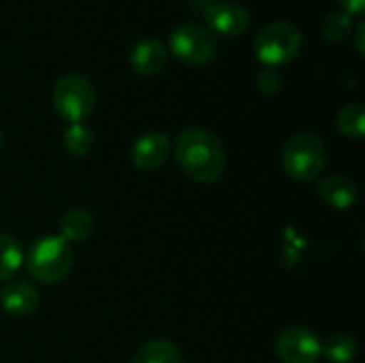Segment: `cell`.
<instances>
[{"label": "cell", "mask_w": 365, "mask_h": 363, "mask_svg": "<svg viewBox=\"0 0 365 363\" xmlns=\"http://www.w3.org/2000/svg\"><path fill=\"white\" fill-rule=\"evenodd\" d=\"M175 158L182 171L197 182H216L227 165L220 139L201 126H188L178 135Z\"/></svg>", "instance_id": "cell-1"}, {"label": "cell", "mask_w": 365, "mask_h": 363, "mask_svg": "<svg viewBox=\"0 0 365 363\" xmlns=\"http://www.w3.org/2000/svg\"><path fill=\"white\" fill-rule=\"evenodd\" d=\"M73 267V250L60 235H45L36 240L26 257L28 274L43 285L60 282Z\"/></svg>", "instance_id": "cell-2"}, {"label": "cell", "mask_w": 365, "mask_h": 363, "mask_svg": "<svg viewBox=\"0 0 365 363\" xmlns=\"http://www.w3.org/2000/svg\"><path fill=\"white\" fill-rule=\"evenodd\" d=\"M327 160L321 137L312 133L293 135L282 150V167L289 178L297 182H312L321 175Z\"/></svg>", "instance_id": "cell-3"}, {"label": "cell", "mask_w": 365, "mask_h": 363, "mask_svg": "<svg viewBox=\"0 0 365 363\" xmlns=\"http://www.w3.org/2000/svg\"><path fill=\"white\" fill-rule=\"evenodd\" d=\"M96 92L92 81L81 73H68L53 86V109L68 124L83 122L94 109Z\"/></svg>", "instance_id": "cell-4"}, {"label": "cell", "mask_w": 365, "mask_h": 363, "mask_svg": "<svg viewBox=\"0 0 365 363\" xmlns=\"http://www.w3.org/2000/svg\"><path fill=\"white\" fill-rule=\"evenodd\" d=\"M302 49V32L289 21L267 24L255 41V53L267 68L289 64Z\"/></svg>", "instance_id": "cell-5"}, {"label": "cell", "mask_w": 365, "mask_h": 363, "mask_svg": "<svg viewBox=\"0 0 365 363\" xmlns=\"http://www.w3.org/2000/svg\"><path fill=\"white\" fill-rule=\"evenodd\" d=\"M169 49L180 62L188 66H203L214 60L218 51V43L210 28L188 21L171 32Z\"/></svg>", "instance_id": "cell-6"}, {"label": "cell", "mask_w": 365, "mask_h": 363, "mask_svg": "<svg viewBox=\"0 0 365 363\" xmlns=\"http://www.w3.org/2000/svg\"><path fill=\"white\" fill-rule=\"evenodd\" d=\"M276 353L284 363H317L321 357V340L308 327L293 325L278 336Z\"/></svg>", "instance_id": "cell-7"}, {"label": "cell", "mask_w": 365, "mask_h": 363, "mask_svg": "<svg viewBox=\"0 0 365 363\" xmlns=\"http://www.w3.org/2000/svg\"><path fill=\"white\" fill-rule=\"evenodd\" d=\"M171 152V139L167 133H145L141 135L130 152L133 165L141 171H154L160 165H165L167 156Z\"/></svg>", "instance_id": "cell-8"}, {"label": "cell", "mask_w": 365, "mask_h": 363, "mask_svg": "<svg viewBox=\"0 0 365 363\" xmlns=\"http://www.w3.org/2000/svg\"><path fill=\"white\" fill-rule=\"evenodd\" d=\"M205 19L214 32L225 34V36H240L250 26V13L246 11V6L235 4V2L212 4L205 11Z\"/></svg>", "instance_id": "cell-9"}, {"label": "cell", "mask_w": 365, "mask_h": 363, "mask_svg": "<svg viewBox=\"0 0 365 363\" xmlns=\"http://www.w3.org/2000/svg\"><path fill=\"white\" fill-rule=\"evenodd\" d=\"M0 304L6 312L24 317V315H32L38 308L41 297L36 289L26 282H9L0 291Z\"/></svg>", "instance_id": "cell-10"}, {"label": "cell", "mask_w": 365, "mask_h": 363, "mask_svg": "<svg viewBox=\"0 0 365 363\" xmlns=\"http://www.w3.org/2000/svg\"><path fill=\"white\" fill-rule=\"evenodd\" d=\"M167 47L156 41V39H148L135 45L133 53H130V64L139 75H154L160 68H165L167 64Z\"/></svg>", "instance_id": "cell-11"}, {"label": "cell", "mask_w": 365, "mask_h": 363, "mask_svg": "<svg viewBox=\"0 0 365 363\" xmlns=\"http://www.w3.org/2000/svg\"><path fill=\"white\" fill-rule=\"evenodd\" d=\"M319 195L336 210H351L357 201V186L344 175H329L319 184Z\"/></svg>", "instance_id": "cell-12"}, {"label": "cell", "mask_w": 365, "mask_h": 363, "mask_svg": "<svg viewBox=\"0 0 365 363\" xmlns=\"http://www.w3.org/2000/svg\"><path fill=\"white\" fill-rule=\"evenodd\" d=\"M92 227H94L92 216L81 208H73L60 218V237L66 240L68 244L83 242L92 233Z\"/></svg>", "instance_id": "cell-13"}, {"label": "cell", "mask_w": 365, "mask_h": 363, "mask_svg": "<svg viewBox=\"0 0 365 363\" xmlns=\"http://www.w3.org/2000/svg\"><path fill=\"white\" fill-rule=\"evenodd\" d=\"M130 363H182L180 349L169 340H150L145 342L135 355Z\"/></svg>", "instance_id": "cell-14"}, {"label": "cell", "mask_w": 365, "mask_h": 363, "mask_svg": "<svg viewBox=\"0 0 365 363\" xmlns=\"http://www.w3.org/2000/svg\"><path fill=\"white\" fill-rule=\"evenodd\" d=\"M24 265V250L19 242L0 233V280H11Z\"/></svg>", "instance_id": "cell-15"}, {"label": "cell", "mask_w": 365, "mask_h": 363, "mask_svg": "<svg viewBox=\"0 0 365 363\" xmlns=\"http://www.w3.org/2000/svg\"><path fill=\"white\" fill-rule=\"evenodd\" d=\"M338 131L349 139H361L365 135V107L364 103H349L340 109L336 118Z\"/></svg>", "instance_id": "cell-16"}, {"label": "cell", "mask_w": 365, "mask_h": 363, "mask_svg": "<svg viewBox=\"0 0 365 363\" xmlns=\"http://www.w3.org/2000/svg\"><path fill=\"white\" fill-rule=\"evenodd\" d=\"M321 355L331 363H351L357 357V342L346 334H331L321 342Z\"/></svg>", "instance_id": "cell-17"}, {"label": "cell", "mask_w": 365, "mask_h": 363, "mask_svg": "<svg viewBox=\"0 0 365 363\" xmlns=\"http://www.w3.org/2000/svg\"><path fill=\"white\" fill-rule=\"evenodd\" d=\"M355 30V21L349 13L344 11H331L323 19V34L331 43H344Z\"/></svg>", "instance_id": "cell-18"}, {"label": "cell", "mask_w": 365, "mask_h": 363, "mask_svg": "<svg viewBox=\"0 0 365 363\" xmlns=\"http://www.w3.org/2000/svg\"><path fill=\"white\" fill-rule=\"evenodd\" d=\"M92 145H94V133L86 124H81V122L68 124V128L64 133V148L71 154L83 156L92 150Z\"/></svg>", "instance_id": "cell-19"}, {"label": "cell", "mask_w": 365, "mask_h": 363, "mask_svg": "<svg viewBox=\"0 0 365 363\" xmlns=\"http://www.w3.org/2000/svg\"><path fill=\"white\" fill-rule=\"evenodd\" d=\"M257 83H259V90L263 94H276L282 88V77L278 75L276 68H265V71L259 73Z\"/></svg>", "instance_id": "cell-20"}, {"label": "cell", "mask_w": 365, "mask_h": 363, "mask_svg": "<svg viewBox=\"0 0 365 363\" xmlns=\"http://www.w3.org/2000/svg\"><path fill=\"white\" fill-rule=\"evenodd\" d=\"M338 4L342 6L344 13H349L353 17V15H361L364 13L365 0H338Z\"/></svg>", "instance_id": "cell-21"}, {"label": "cell", "mask_w": 365, "mask_h": 363, "mask_svg": "<svg viewBox=\"0 0 365 363\" xmlns=\"http://www.w3.org/2000/svg\"><path fill=\"white\" fill-rule=\"evenodd\" d=\"M364 28H365V24H364V21H361V24H357V26H355V30H353V32H355V45H357V51H359L361 56H364V53H365Z\"/></svg>", "instance_id": "cell-22"}, {"label": "cell", "mask_w": 365, "mask_h": 363, "mask_svg": "<svg viewBox=\"0 0 365 363\" xmlns=\"http://www.w3.org/2000/svg\"><path fill=\"white\" fill-rule=\"evenodd\" d=\"M0 148H2V133H0Z\"/></svg>", "instance_id": "cell-23"}]
</instances>
